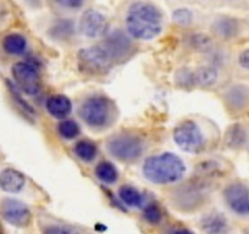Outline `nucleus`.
I'll use <instances>...</instances> for the list:
<instances>
[{"instance_id": "nucleus-30", "label": "nucleus", "mask_w": 249, "mask_h": 234, "mask_svg": "<svg viewBox=\"0 0 249 234\" xmlns=\"http://www.w3.org/2000/svg\"><path fill=\"white\" fill-rule=\"evenodd\" d=\"M238 63L246 70H249V49L243 50L238 56Z\"/></svg>"}, {"instance_id": "nucleus-16", "label": "nucleus", "mask_w": 249, "mask_h": 234, "mask_svg": "<svg viewBox=\"0 0 249 234\" xmlns=\"http://www.w3.org/2000/svg\"><path fill=\"white\" fill-rule=\"evenodd\" d=\"M225 100L227 105L233 110H242L249 102V89L248 87L242 84L233 85L230 88L225 94Z\"/></svg>"}, {"instance_id": "nucleus-33", "label": "nucleus", "mask_w": 249, "mask_h": 234, "mask_svg": "<svg viewBox=\"0 0 249 234\" xmlns=\"http://www.w3.org/2000/svg\"><path fill=\"white\" fill-rule=\"evenodd\" d=\"M0 234H4V228L1 226V223H0Z\"/></svg>"}, {"instance_id": "nucleus-11", "label": "nucleus", "mask_w": 249, "mask_h": 234, "mask_svg": "<svg viewBox=\"0 0 249 234\" xmlns=\"http://www.w3.org/2000/svg\"><path fill=\"white\" fill-rule=\"evenodd\" d=\"M107 28V17L94 9H88L83 13L80 21V30L88 38L102 37Z\"/></svg>"}, {"instance_id": "nucleus-6", "label": "nucleus", "mask_w": 249, "mask_h": 234, "mask_svg": "<svg viewBox=\"0 0 249 234\" xmlns=\"http://www.w3.org/2000/svg\"><path fill=\"white\" fill-rule=\"evenodd\" d=\"M175 143L181 148L183 151L197 154L204 149L205 137L199 126L195 121L187 120L176 126L174 130Z\"/></svg>"}, {"instance_id": "nucleus-2", "label": "nucleus", "mask_w": 249, "mask_h": 234, "mask_svg": "<svg viewBox=\"0 0 249 234\" xmlns=\"http://www.w3.org/2000/svg\"><path fill=\"white\" fill-rule=\"evenodd\" d=\"M186 172L184 162L172 152H162L145 160L143 174L155 184H172L181 180Z\"/></svg>"}, {"instance_id": "nucleus-12", "label": "nucleus", "mask_w": 249, "mask_h": 234, "mask_svg": "<svg viewBox=\"0 0 249 234\" xmlns=\"http://www.w3.org/2000/svg\"><path fill=\"white\" fill-rule=\"evenodd\" d=\"M102 44L107 48V50L110 52L114 61L126 57V55L128 54V51L132 48L131 40L121 31H115V32H112L111 34L107 35V38Z\"/></svg>"}, {"instance_id": "nucleus-20", "label": "nucleus", "mask_w": 249, "mask_h": 234, "mask_svg": "<svg viewBox=\"0 0 249 234\" xmlns=\"http://www.w3.org/2000/svg\"><path fill=\"white\" fill-rule=\"evenodd\" d=\"M195 75V83L203 88H209L217 81V71L213 66H203L198 68Z\"/></svg>"}, {"instance_id": "nucleus-18", "label": "nucleus", "mask_w": 249, "mask_h": 234, "mask_svg": "<svg viewBox=\"0 0 249 234\" xmlns=\"http://www.w3.org/2000/svg\"><path fill=\"white\" fill-rule=\"evenodd\" d=\"M247 142V132L239 123L230 126L225 133V144L231 149H239Z\"/></svg>"}, {"instance_id": "nucleus-27", "label": "nucleus", "mask_w": 249, "mask_h": 234, "mask_svg": "<svg viewBox=\"0 0 249 234\" xmlns=\"http://www.w3.org/2000/svg\"><path fill=\"white\" fill-rule=\"evenodd\" d=\"M44 234H88L87 232L71 226H49L44 229Z\"/></svg>"}, {"instance_id": "nucleus-21", "label": "nucleus", "mask_w": 249, "mask_h": 234, "mask_svg": "<svg viewBox=\"0 0 249 234\" xmlns=\"http://www.w3.org/2000/svg\"><path fill=\"white\" fill-rule=\"evenodd\" d=\"M119 198L130 207H140L143 204V195L131 185H122L119 189Z\"/></svg>"}, {"instance_id": "nucleus-19", "label": "nucleus", "mask_w": 249, "mask_h": 234, "mask_svg": "<svg viewBox=\"0 0 249 234\" xmlns=\"http://www.w3.org/2000/svg\"><path fill=\"white\" fill-rule=\"evenodd\" d=\"M3 48L11 55H21L27 49V40L18 33H11L3 40Z\"/></svg>"}, {"instance_id": "nucleus-25", "label": "nucleus", "mask_w": 249, "mask_h": 234, "mask_svg": "<svg viewBox=\"0 0 249 234\" xmlns=\"http://www.w3.org/2000/svg\"><path fill=\"white\" fill-rule=\"evenodd\" d=\"M172 20L178 26L187 27V26H190L191 22H192L193 14L188 9H177L172 14Z\"/></svg>"}, {"instance_id": "nucleus-8", "label": "nucleus", "mask_w": 249, "mask_h": 234, "mask_svg": "<svg viewBox=\"0 0 249 234\" xmlns=\"http://www.w3.org/2000/svg\"><path fill=\"white\" fill-rule=\"evenodd\" d=\"M224 199L234 214L249 216V188L243 183L227 185L224 190Z\"/></svg>"}, {"instance_id": "nucleus-24", "label": "nucleus", "mask_w": 249, "mask_h": 234, "mask_svg": "<svg viewBox=\"0 0 249 234\" xmlns=\"http://www.w3.org/2000/svg\"><path fill=\"white\" fill-rule=\"evenodd\" d=\"M57 132L64 139H73L80 134V126L72 120L62 121L57 127Z\"/></svg>"}, {"instance_id": "nucleus-14", "label": "nucleus", "mask_w": 249, "mask_h": 234, "mask_svg": "<svg viewBox=\"0 0 249 234\" xmlns=\"http://www.w3.org/2000/svg\"><path fill=\"white\" fill-rule=\"evenodd\" d=\"M26 184V178L21 172L5 168L0 172V188L6 193H18Z\"/></svg>"}, {"instance_id": "nucleus-13", "label": "nucleus", "mask_w": 249, "mask_h": 234, "mask_svg": "<svg viewBox=\"0 0 249 234\" xmlns=\"http://www.w3.org/2000/svg\"><path fill=\"white\" fill-rule=\"evenodd\" d=\"M200 228L207 234H227L230 231L229 221L220 212H210L200 219Z\"/></svg>"}, {"instance_id": "nucleus-32", "label": "nucleus", "mask_w": 249, "mask_h": 234, "mask_svg": "<svg viewBox=\"0 0 249 234\" xmlns=\"http://www.w3.org/2000/svg\"><path fill=\"white\" fill-rule=\"evenodd\" d=\"M172 234H193V233L188 231V229H176Z\"/></svg>"}, {"instance_id": "nucleus-5", "label": "nucleus", "mask_w": 249, "mask_h": 234, "mask_svg": "<svg viewBox=\"0 0 249 234\" xmlns=\"http://www.w3.org/2000/svg\"><path fill=\"white\" fill-rule=\"evenodd\" d=\"M80 116L90 127H104L111 118V102L105 97H90L82 102Z\"/></svg>"}, {"instance_id": "nucleus-22", "label": "nucleus", "mask_w": 249, "mask_h": 234, "mask_svg": "<svg viewBox=\"0 0 249 234\" xmlns=\"http://www.w3.org/2000/svg\"><path fill=\"white\" fill-rule=\"evenodd\" d=\"M95 176L102 182L107 183V184H111V183H115L117 181L119 173H117V169L115 168L114 165L107 161H103L95 167Z\"/></svg>"}, {"instance_id": "nucleus-28", "label": "nucleus", "mask_w": 249, "mask_h": 234, "mask_svg": "<svg viewBox=\"0 0 249 234\" xmlns=\"http://www.w3.org/2000/svg\"><path fill=\"white\" fill-rule=\"evenodd\" d=\"M176 81L181 87L188 88L192 84H195V75L187 68H181L176 73Z\"/></svg>"}, {"instance_id": "nucleus-9", "label": "nucleus", "mask_w": 249, "mask_h": 234, "mask_svg": "<svg viewBox=\"0 0 249 234\" xmlns=\"http://www.w3.org/2000/svg\"><path fill=\"white\" fill-rule=\"evenodd\" d=\"M199 183H187L179 188L174 195V201L179 210L191 211L196 207L200 206L204 201L205 192L204 187H200Z\"/></svg>"}, {"instance_id": "nucleus-15", "label": "nucleus", "mask_w": 249, "mask_h": 234, "mask_svg": "<svg viewBox=\"0 0 249 234\" xmlns=\"http://www.w3.org/2000/svg\"><path fill=\"white\" fill-rule=\"evenodd\" d=\"M45 106H47L48 112L53 117L57 118V120L66 118L71 114V111H72V102H71V100L68 97L61 94L52 95L50 98H48Z\"/></svg>"}, {"instance_id": "nucleus-10", "label": "nucleus", "mask_w": 249, "mask_h": 234, "mask_svg": "<svg viewBox=\"0 0 249 234\" xmlns=\"http://www.w3.org/2000/svg\"><path fill=\"white\" fill-rule=\"evenodd\" d=\"M1 214L9 223L15 227H27L32 218L30 209L15 199L4 200L1 205Z\"/></svg>"}, {"instance_id": "nucleus-34", "label": "nucleus", "mask_w": 249, "mask_h": 234, "mask_svg": "<svg viewBox=\"0 0 249 234\" xmlns=\"http://www.w3.org/2000/svg\"><path fill=\"white\" fill-rule=\"evenodd\" d=\"M244 234H249V231H247V232H246V233H244Z\"/></svg>"}, {"instance_id": "nucleus-1", "label": "nucleus", "mask_w": 249, "mask_h": 234, "mask_svg": "<svg viewBox=\"0 0 249 234\" xmlns=\"http://www.w3.org/2000/svg\"><path fill=\"white\" fill-rule=\"evenodd\" d=\"M126 28L135 39H154L162 30L161 11L152 3L136 1L126 15Z\"/></svg>"}, {"instance_id": "nucleus-23", "label": "nucleus", "mask_w": 249, "mask_h": 234, "mask_svg": "<svg viewBox=\"0 0 249 234\" xmlns=\"http://www.w3.org/2000/svg\"><path fill=\"white\" fill-rule=\"evenodd\" d=\"M75 154L82 161H93L97 155V147L89 140H80L75 147Z\"/></svg>"}, {"instance_id": "nucleus-3", "label": "nucleus", "mask_w": 249, "mask_h": 234, "mask_svg": "<svg viewBox=\"0 0 249 234\" xmlns=\"http://www.w3.org/2000/svg\"><path fill=\"white\" fill-rule=\"evenodd\" d=\"M114 63L112 56L102 43L85 48L78 52V66L81 71L88 75H104Z\"/></svg>"}, {"instance_id": "nucleus-29", "label": "nucleus", "mask_w": 249, "mask_h": 234, "mask_svg": "<svg viewBox=\"0 0 249 234\" xmlns=\"http://www.w3.org/2000/svg\"><path fill=\"white\" fill-rule=\"evenodd\" d=\"M10 11L6 8L5 4L0 3V32H1V31H5L6 28H8V26L10 25Z\"/></svg>"}, {"instance_id": "nucleus-17", "label": "nucleus", "mask_w": 249, "mask_h": 234, "mask_svg": "<svg viewBox=\"0 0 249 234\" xmlns=\"http://www.w3.org/2000/svg\"><path fill=\"white\" fill-rule=\"evenodd\" d=\"M239 26L237 22L236 18L232 17H220L217 20H215V22L213 23V31L216 33L219 37L224 38V39H230V38H233L234 35L238 33Z\"/></svg>"}, {"instance_id": "nucleus-7", "label": "nucleus", "mask_w": 249, "mask_h": 234, "mask_svg": "<svg viewBox=\"0 0 249 234\" xmlns=\"http://www.w3.org/2000/svg\"><path fill=\"white\" fill-rule=\"evenodd\" d=\"M13 76L16 84L23 93L36 95L40 90V78L38 70L30 63H18L13 66Z\"/></svg>"}, {"instance_id": "nucleus-31", "label": "nucleus", "mask_w": 249, "mask_h": 234, "mask_svg": "<svg viewBox=\"0 0 249 234\" xmlns=\"http://www.w3.org/2000/svg\"><path fill=\"white\" fill-rule=\"evenodd\" d=\"M61 5L71 6V8H78V6L82 5V3H81V1H64V3H61Z\"/></svg>"}, {"instance_id": "nucleus-4", "label": "nucleus", "mask_w": 249, "mask_h": 234, "mask_svg": "<svg viewBox=\"0 0 249 234\" xmlns=\"http://www.w3.org/2000/svg\"><path fill=\"white\" fill-rule=\"evenodd\" d=\"M107 150L121 162H133L140 159L144 150V144L140 137L130 133L114 135L107 143Z\"/></svg>"}, {"instance_id": "nucleus-26", "label": "nucleus", "mask_w": 249, "mask_h": 234, "mask_svg": "<svg viewBox=\"0 0 249 234\" xmlns=\"http://www.w3.org/2000/svg\"><path fill=\"white\" fill-rule=\"evenodd\" d=\"M143 216H144L145 221L149 222L150 224H158L160 221H161L162 212L158 205L150 204L144 209Z\"/></svg>"}]
</instances>
